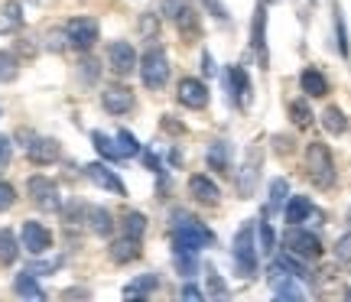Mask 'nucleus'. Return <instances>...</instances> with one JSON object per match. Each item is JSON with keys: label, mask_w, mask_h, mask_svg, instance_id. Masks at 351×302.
Masks as SVG:
<instances>
[{"label": "nucleus", "mask_w": 351, "mask_h": 302, "mask_svg": "<svg viewBox=\"0 0 351 302\" xmlns=\"http://www.w3.org/2000/svg\"><path fill=\"white\" fill-rule=\"evenodd\" d=\"M234 270H238V277L251 279L257 277V244H254V225H241V231L234 234Z\"/></svg>", "instance_id": "obj_1"}, {"label": "nucleus", "mask_w": 351, "mask_h": 302, "mask_svg": "<svg viewBox=\"0 0 351 302\" xmlns=\"http://www.w3.org/2000/svg\"><path fill=\"white\" fill-rule=\"evenodd\" d=\"M306 169H309V179H313L319 189L335 186V160H332L326 143H309V150H306Z\"/></svg>", "instance_id": "obj_2"}, {"label": "nucleus", "mask_w": 351, "mask_h": 302, "mask_svg": "<svg viewBox=\"0 0 351 302\" xmlns=\"http://www.w3.org/2000/svg\"><path fill=\"white\" fill-rule=\"evenodd\" d=\"M215 244V234L202 221H192L186 214H179V225L173 227V247H186V251L199 253L202 247Z\"/></svg>", "instance_id": "obj_3"}, {"label": "nucleus", "mask_w": 351, "mask_h": 302, "mask_svg": "<svg viewBox=\"0 0 351 302\" xmlns=\"http://www.w3.org/2000/svg\"><path fill=\"white\" fill-rule=\"evenodd\" d=\"M166 78H169V59H166V52L160 46H153L140 59V81L150 91H160L166 85Z\"/></svg>", "instance_id": "obj_4"}, {"label": "nucleus", "mask_w": 351, "mask_h": 302, "mask_svg": "<svg viewBox=\"0 0 351 302\" xmlns=\"http://www.w3.org/2000/svg\"><path fill=\"white\" fill-rule=\"evenodd\" d=\"M283 244H287L289 253H296L302 260H319V257H322V240L315 238L313 231H306V227H300V225L289 227Z\"/></svg>", "instance_id": "obj_5"}, {"label": "nucleus", "mask_w": 351, "mask_h": 302, "mask_svg": "<svg viewBox=\"0 0 351 302\" xmlns=\"http://www.w3.org/2000/svg\"><path fill=\"white\" fill-rule=\"evenodd\" d=\"M163 13H166V20H173L179 26V33L186 39H195L202 33L199 20H195V10H192L189 0H163Z\"/></svg>", "instance_id": "obj_6"}, {"label": "nucleus", "mask_w": 351, "mask_h": 302, "mask_svg": "<svg viewBox=\"0 0 351 302\" xmlns=\"http://www.w3.org/2000/svg\"><path fill=\"white\" fill-rule=\"evenodd\" d=\"M65 39H69V46L78 52L91 49V46L98 42V20H91V16L69 20V23H65Z\"/></svg>", "instance_id": "obj_7"}, {"label": "nucleus", "mask_w": 351, "mask_h": 302, "mask_svg": "<svg viewBox=\"0 0 351 302\" xmlns=\"http://www.w3.org/2000/svg\"><path fill=\"white\" fill-rule=\"evenodd\" d=\"M26 189H29V199L36 201V208L43 212H59L62 208V195H59V186L46 176H33L26 182Z\"/></svg>", "instance_id": "obj_8"}, {"label": "nucleus", "mask_w": 351, "mask_h": 302, "mask_svg": "<svg viewBox=\"0 0 351 302\" xmlns=\"http://www.w3.org/2000/svg\"><path fill=\"white\" fill-rule=\"evenodd\" d=\"M251 46H254V52H257V65L267 68V65H270V55H267V7H263V3H257V10H254Z\"/></svg>", "instance_id": "obj_9"}, {"label": "nucleus", "mask_w": 351, "mask_h": 302, "mask_svg": "<svg viewBox=\"0 0 351 302\" xmlns=\"http://www.w3.org/2000/svg\"><path fill=\"white\" fill-rule=\"evenodd\" d=\"M225 91L231 95V101H234V108H247V101H251V81H247V75H244V68H238V65H231L225 72Z\"/></svg>", "instance_id": "obj_10"}, {"label": "nucleus", "mask_w": 351, "mask_h": 302, "mask_svg": "<svg viewBox=\"0 0 351 302\" xmlns=\"http://www.w3.org/2000/svg\"><path fill=\"white\" fill-rule=\"evenodd\" d=\"M85 176L98 186V189L104 192H114V195H127V186L121 182V176L117 173H111V166H104V163H88L85 166Z\"/></svg>", "instance_id": "obj_11"}, {"label": "nucleus", "mask_w": 351, "mask_h": 302, "mask_svg": "<svg viewBox=\"0 0 351 302\" xmlns=\"http://www.w3.org/2000/svg\"><path fill=\"white\" fill-rule=\"evenodd\" d=\"M20 238H23V247L33 253V257H39V253H46L52 247L49 227L39 225V221H26V225H23V234H20Z\"/></svg>", "instance_id": "obj_12"}, {"label": "nucleus", "mask_w": 351, "mask_h": 302, "mask_svg": "<svg viewBox=\"0 0 351 302\" xmlns=\"http://www.w3.org/2000/svg\"><path fill=\"white\" fill-rule=\"evenodd\" d=\"M108 62H111V68L117 75H130L137 68V52H134L130 42L117 39V42H111V49H108Z\"/></svg>", "instance_id": "obj_13"}, {"label": "nucleus", "mask_w": 351, "mask_h": 302, "mask_svg": "<svg viewBox=\"0 0 351 302\" xmlns=\"http://www.w3.org/2000/svg\"><path fill=\"white\" fill-rule=\"evenodd\" d=\"M179 101L192 108V111H202V108H208V88H205V81L199 78H182L179 81Z\"/></svg>", "instance_id": "obj_14"}, {"label": "nucleus", "mask_w": 351, "mask_h": 302, "mask_svg": "<svg viewBox=\"0 0 351 302\" xmlns=\"http://www.w3.org/2000/svg\"><path fill=\"white\" fill-rule=\"evenodd\" d=\"M270 290H274L280 299H302V296H306L300 286V279L293 277V273H287V270H280V266L270 270Z\"/></svg>", "instance_id": "obj_15"}, {"label": "nucleus", "mask_w": 351, "mask_h": 302, "mask_svg": "<svg viewBox=\"0 0 351 302\" xmlns=\"http://www.w3.org/2000/svg\"><path fill=\"white\" fill-rule=\"evenodd\" d=\"M101 104H104L108 114H130L134 111V95H130V88L114 85V88H108L101 95Z\"/></svg>", "instance_id": "obj_16"}, {"label": "nucleus", "mask_w": 351, "mask_h": 302, "mask_svg": "<svg viewBox=\"0 0 351 302\" xmlns=\"http://www.w3.org/2000/svg\"><path fill=\"white\" fill-rule=\"evenodd\" d=\"M189 192H192V199L202 201V205H218V199H221L218 186H215L208 176H192L189 179Z\"/></svg>", "instance_id": "obj_17"}, {"label": "nucleus", "mask_w": 351, "mask_h": 302, "mask_svg": "<svg viewBox=\"0 0 351 302\" xmlns=\"http://www.w3.org/2000/svg\"><path fill=\"white\" fill-rule=\"evenodd\" d=\"M140 257V238L134 234H121V238L111 244V260L114 264H130Z\"/></svg>", "instance_id": "obj_18"}, {"label": "nucleus", "mask_w": 351, "mask_h": 302, "mask_svg": "<svg viewBox=\"0 0 351 302\" xmlns=\"http://www.w3.org/2000/svg\"><path fill=\"white\" fill-rule=\"evenodd\" d=\"M26 156L39 166H49L59 160V143H56V140H33V143L26 147Z\"/></svg>", "instance_id": "obj_19"}, {"label": "nucleus", "mask_w": 351, "mask_h": 302, "mask_svg": "<svg viewBox=\"0 0 351 302\" xmlns=\"http://www.w3.org/2000/svg\"><path fill=\"white\" fill-rule=\"evenodd\" d=\"M300 85H302V95H309V98H326L328 95V81L319 68H302Z\"/></svg>", "instance_id": "obj_20"}, {"label": "nucleus", "mask_w": 351, "mask_h": 302, "mask_svg": "<svg viewBox=\"0 0 351 302\" xmlns=\"http://www.w3.org/2000/svg\"><path fill=\"white\" fill-rule=\"evenodd\" d=\"M257 176H261V150H254V156H247V166H244V173L238 176V192L247 199L257 186Z\"/></svg>", "instance_id": "obj_21"}, {"label": "nucleus", "mask_w": 351, "mask_h": 302, "mask_svg": "<svg viewBox=\"0 0 351 302\" xmlns=\"http://www.w3.org/2000/svg\"><path fill=\"white\" fill-rule=\"evenodd\" d=\"M208 166H212L215 173H231V166H234V156H231V143H212L208 147Z\"/></svg>", "instance_id": "obj_22"}, {"label": "nucleus", "mask_w": 351, "mask_h": 302, "mask_svg": "<svg viewBox=\"0 0 351 302\" xmlns=\"http://www.w3.org/2000/svg\"><path fill=\"white\" fill-rule=\"evenodd\" d=\"M274 266H280V270H287V273H293L296 279H313V273H309V266L302 264V257H296V253H276L274 257Z\"/></svg>", "instance_id": "obj_23"}, {"label": "nucleus", "mask_w": 351, "mask_h": 302, "mask_svg": "<svg viewBox=\"0 0 351 302\" xmlns=\"http://www.w3.org/2000/svg\"><path fill=\"white\" fill-rule=\"evenodd\" d=\"M23 26V7L10 0V3H3V10H0V33H16Z\"/></svg>", "instance_id": "obj_24"}, {"label": "nucleus", "mask_w": 351, "mask_h": 302, "mask_svg": "<svg viewBox=\"0 0 351 302\" xmlns=\"http://www.w3.org/2000/svg\"><path fill=\"white\" fill-rule=\"evenodd\" d=\"M287 225H302L309 214H313V201L302 199V195H296V199H287Z\"/></svg>", "instance_id": "obj_25"}, {"label": "nucleus", "mask_w": 351, "mask_h": 302, "mask_svg": "<svg viewBox=\"0 0 351 302\" xmlns=\"http://www.w3.org/2000/svg\"><path fill=\"white\" fill-rule=\"evenodd\" d=\"M13 290H16V296H23V299H43V296H46L43 286L36 283V273H29V270L13 279Z\"/></svg>", "instance_id": "obj_26"}, {"label": "nucleus", "mask_w": 351, "mask_h": 302, "mask_svg": "<svg viewBox=\"0 0 351 302\" xmlns=\"http://www.w3.org/2000/svg\"><path fill=\"white\" fill-rule=\"evenodd\" d=\"M85 218H88V227H91L95 234H101V238H108V234H111L114 221H111V214L104 212V208H85Z\"/></svg>", "instance_id": "obj_27"}, {"label": "nucleus", "mask_w": 351, "mask_h": 302, "mask_svg": "<svg viewBox=\"0 0 351 302\" xmlns=\"http://www.w3.org/2000/svg\"><path fill=\"white\" fill-rule=\"evenodd\" d=\"M287 179H274L270 182V201H267V212H283L287 208Z\"/></svg>", "instance_id": "obj_28"}, {"label": "nucleus", "mask_w": 351, "mask_h": 302, "mask_svg": "<svg viewBox=\"0 0 351 302\" xmlns=\"http://www.w3.org/2000/svg\"><path fill=\"white\" fill-rule=\"evenodd\" d=\"M16 234H13L10 227H3V231H0V264L3 266H10L13 260H16Z\"/></svg>", "instance_id": "obj_29"}, {"label": "nucleus", "mask_w": 351, "mask_h": 302, "mask_svg": "<svg viewBox=\"0 0 351 302\" xmlns=\"http://www.w3.org/2000/svg\"><path fill=\"white\" fill-rule=\"evenodd\" d=\"M91 143H95V150H98L101 156H104V160H111V163H117V160H124V156H121V150H117V143H114L111 137H104V134H98V130L91 134Z\"/></svg>", "instance_id": "obj_30"}, {"label": "nucleus", "mask_w": 351, "mask_h": 302, "mask_svg": "<svg viewBox=\"0 0 351 302\" xmlns=\"http://www.w3.org/2000/svg\"><path fill=\"white\" fill-rule=\"evenodd\" d=\"M156 286H160V279L147 273V277H140V279H134V283H127V286H124V296H127V299H134V296H150Z\"/></svg>", "instance_id": "obj_31"}, {"label": "nucleus", "mask_w": 351, "mask_h": 302, "mask_svg": "<svg viewBox=\"0 0 351 302\" xmlns=\"http://www.w3.org/2000/svg\"><path fill=\"white\" fill-rule=\"evenodd\" d=\"M322 127H326L328 134H345V114L339 111V108H326L322 111Z\"/></svg>", "instance_id": "obj_32"}, {"label": "nucleus", "mask_w": 351, "mask_h": 302, "mask_svg": "<svg viewBox=\"0 0 351 302\" xmlns=\"http://www.w3.org/2000/svg\"><path fill=\"white\" fill-rule=\"evenodd\" d=\"M147 231V218L140 212H127L124 214V234H134V238H143Z\"/></svg>", "instance_id": "obj_33"}, {"label": "nucleus", "mask_w": 351, "mask_h": 302, "mask_svg": "<svg viewBox=\"0 0 351 302\" xmlns=\"http://www.w3.org/2000/svg\"><path fill=\"white\" fill-rule=\"evenodd\" d=\"M16 72H20V65H16V59H13V52L0 49V81H13Z\"/></svg>", "instance_id": "obj_34"}, {"label": "nucleus", "mask_w": 351, "mask_h": 302, "mask_svg": "<svg viewBox=\"0 0 351 302\" xmlns=\"http://www.w3.org/2000/svg\"><path fill=\"white\" fill-rule=\"evenodd\" d=\"M289 117H293V124H296V127H309V124H313V111H309L302 101H293V104H289Z\"/></svg>", "instance_id": "obj_35"}, {"label": "nucleus", "mask_w": 351, "mask_h": 302, "mask_svg": "<svg viewBox=\"0 0 351 302\" xmlns=\"http://www.w3.org/2000/svg\"><path fill=\"white\" fill-rule=\"evenodd\" d=\"M335 36H339V52L341 55H345V59H348V29H345V13L339 10V7H335Z\"/></svg>", "instance_id": "obj_36"}, {"label": "nucleus", "mask_w": 351, "mask_h": 302, "mask_svg": "<svg viewBox=\"0 0 351 302\" xmlns=\"http://www.w3.org/2000/svg\"><path fill=\"white\" fill-rule=\"evenodd\" d=\"M114 143H117V150H121V156H137V153H140V143H137L134 137H130L127 130H121Z\"/></svg>", "instance_id": "obj_37"}, {"label": "nucleus", "mask_w": 351, "mask_h": 302, "mask_svg": "<svg viewBox=\"0 0 351 302\" xmlns=\"http://www.w3.org/2000/svg\"><path fill=\"white\" fill-rule=\"evenodd\" d=\"M205 273H208V290H212L215 299H228V286L221 283V277H218V270H215V266H208Z\"/></svg>", "instance_id": "obj_38"}, {"label": "nucleus", "mask_w": 351, "mask_h": 302, "mask_svg": "<svg viewBox=\"0 0 351 302\" xmlns=\"http://www.w3.org/2000/svg\"><path fill=\"white\" fill-rule=\"evenodd\" d=\"M261 251L263 253H274V231H270V225L267 221H261Z\"/></svg>", "instance_id": "obj_39"}, {"label": "nucleus", "mask_w": 351, "mask_h": 302, "mask_svg": "<svg viewBox=\"0 0 351 302\" xmlns=\"http://www.w3.org/2000/svg\"><path fill=\"white\" fill-rule=\"evenodd\" d=\"M13 201H16V192H13V186H7V182H0V212H7V208H13Z\"/></svg>", "instance_id": "obj_40"}, {"label": "nucleus", "mask_w": 351, "mask_h": 302, "mask_svg": "<svg viewBox=\"0 0 351 302\" xmlns=\"http://www.w3.org/2000/svg\"><path fill=\"white\" fill-rule=\"evenodd\" d=\"M10 156H13V150H10V140L7 137H0V173L10 166Z\"/></svg>", "instance_id": "obj_41"}, {"label": "nucleus", "mask_w": 351, "mask_h": 302, "mask_svg": "<svg viewBox=\"0 0 351 302\" xmlns=\"http://www.w3.org/2000/svg\"><path fill=\"white\" fill-rule=\"evenodd\" d=\"M335 257H339L341 264H345V260H351V234H348V238H341L339 244H335Z\"/></svg>", "instance_id": "obj_42"}, {"label": "nucleus", "mask_w": 351, "mask_h": 302, "mask_svg": "<svg viewBox=\"0 0 351 302\" xmlns=\"http://www.w3.org/2000/svg\"><path fill=\"white\" fill-rule=\"evenodd\" d=\"M82 78H85V81H95V78H98V62H95V59H85V62H82Z\"/></svg>", "instance_id": "obj_43"}, {"label": "nucleus", "mask_w": 351, "mask_h": 302, "mask_svg": "<svg viewBox=\"0 0 351 302\" xmlns=\"http://www.w3.org/2000/svg\"><path fill=\"white\" fill-rule=\"evenodd\" d=\"M202 3H205V7L212 10V16H215V20H228V10H225V7H221V3H218V0H202Z\"/></svg>", "instance_id": "obj_44"}, {"label": "nucleus", "mask_w": 351, "mask_h": 302, "mask_svg": "<svg viewBox=\"0 0 351 302\" xmlns=\"http://www.w3.org/2000/svg\"><path fill=\"white\" fill-rule=\"evenodd\" d=\"M182 296H186V299H205V292H202L199 286H192V283H189L186 290H182Z\"/></svg>", "instance_id": "obj_45"}]
</instances>
